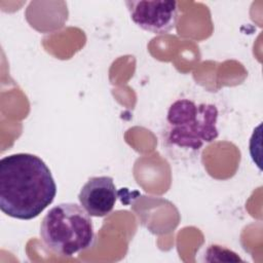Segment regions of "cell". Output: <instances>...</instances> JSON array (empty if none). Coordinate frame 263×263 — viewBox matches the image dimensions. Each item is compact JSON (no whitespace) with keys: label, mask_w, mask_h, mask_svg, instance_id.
<instances>
[{"label":"cell","mask_w":263,"mask_h":263,"mask_svg":"<svg viewBox=\"0 0 263 263\" xmlns=\"http://www.w3.org/2000/svg\"><path fill=\"white\" fill-rule=\"evenodd\" d=\"M57 195V184L46 163L31 153L0 160V209L18 220L37 218Z\"/></svg>","instance_id":"cell-1"},{"label":"cell","mask_w":263,"mask_h":263,"mask_svg":"<svg viewBox=\"0 0 263 263\" xmlns=\"http://www.w3.org/2000/svg\"><path fill=\"white\" fill-rule=\"evenodd\" d=\"M39 234L44 246L62 257L89 250L96 242L90 216L75 202L52 206L41 221Z\"/></svg>","instance_id":"cell-2"},{"label":"cell","mask_w":263,"mask_h":263,"mask_svg":"<svg viewBox=\"0 0 263 263\" xmlns=\"http://www.w3.org/2000/svg\"><path fill=\"white\" fill-rule=\"evenodd\" d=\"M218 117L219 111L214 104L178 99L166 113V142L178 148L199 150L218 138Z\"/></svg>","instance_id":"cell-3"},{"label":"cell","mask_w":263,"mask_h":263,"mask_svg":"<svg viewBox=\"0 0 263 263\" xmlns=\"http://www.w3.org/2000/svg\"><path fill=\"white\" fill-rule=\"evenodd\" d=\"M132 21L142 30L156 35L167 34L176 28L178 3L166 0L125 1Z\"/></svg>","instance_id":"cell-4"},{"label":"cell","mask_w":263,"mask_h":263,"mask_svg":"<svg viewBox=\"0 0 263 263\" xmlns=\"http://www.w3.org/2000/svg\"><path fill=\"white\" fill-rule=\"evenodd\" d=\"M117 199V190L111 177H91L81 187L78 194L80 205L92 217H105L110 214Z\"/></svg>","instance_id":"cell-5"}]
</instances>
